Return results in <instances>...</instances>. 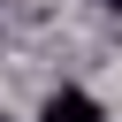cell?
Here are the masks:
<instances>
[{"instance_id":"3957f363","label":"cell","mask_w":122,"mask_h":122,"mask_svg":"<svg viewBox=\"0 0 122 122\" xmlns=\"http://www.w3.org/2000/svg\"><path fill=\"white\" fill-rule=\"evenodd\" d=\"M0 122H8V114H0Z\"/></svg>"},{"instance_id":"7a4b0ae2","label":"cell","mask_w":122,"mask_h":122,"mask_svg":"<svg viewBox=\"0 0 122 122\" xmlns=\"http://www.w3.org/2000/svg\"><path fill=\"white\" fill-rule=\"evenodd\" d=\"M99 8H122V0H99Z\"/></svg>"},{"instance_id":"6da1fadb","label":"cell","mask_w":122,"mask_h":122,"mask_svg":"<svg viewBox=\"0 0 122 122\" xmlns=\"http://www.w3.org/2000/svg\"><path fill=\"white\" fill-rule=\"evenodd\" d=\"M38 122H107V114H99V99H92V92H76V84H61V92H46V107H38Z\"/></svg>"}]
</instances>
